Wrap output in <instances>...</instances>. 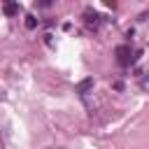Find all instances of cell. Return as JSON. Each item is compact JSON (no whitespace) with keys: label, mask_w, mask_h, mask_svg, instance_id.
<instances>
[{"label":"cell","mask_w":149,"mask_h":149,"mask_svg":"<svg viewBox=\"0 0 149 149\" xmlns=\"http://www.w3.org/2000/svg\"><path fill=\"white\" fill-rule=\"evenodd\" d=\"M133 61H135V56H130V47H128V44H121V47H116V63H119V65L128 68Z\"/></svg>","instance_id":"6da1fadb"},{"label":"cell","mask_w":149,"mask_h":149,"mask_svg":"<svg viewBox=\"0 0 149 149\" xmlns=\"http://www.w3.org/2000/svg\"><path fill=\"white\" fill-rule=\"evenodd\" d=\"M84 21H86V26H88V28H98V26L102 23V16H100L95 9H91V7H88V9H84Z\"/></svg>","instance_id":"7a4b0ae2"},{"label":"cell","mask_w":149,"mask_h":149,"mask_svg":"<svg viewBox=\"0 0 149 149\" xmlns=\"http://www.w3.org/2000/svg\"><path fill=\"white\" fill-rule=\"evenodd\" d=\"M91 88H93V79H91V77H86V79H81V81L77 84V93H79L81 98H86V95L91 93Z\"/></svg>","instance_id":"3957f363"},{"label":"cell","mask_w":149,"mask_h":149,"mask_svg":"<svg viewBox=\"0 0 149 149\" xmlns=\"http://www.w3.org/2000/svg\"><path fill=\"white\" fill-rule=\"evenodd\" d=\"M19 9H21V7H19V2H7V5L2 7V12H5L7 16H14V14H19Z\"/></svg>","instance_id":"277c9868"},{"label":"cell","mask_w":149,"mask_h":149,"mask_svg":"<svg viewBox=\"0 0 149 149\" xmlns=\"http://www.w3.org/2000/svg\"><path fill=\"white\" fill-rule=\"evenodd\" d=\"M140 88H142V91H147V93H149V70H147V72H142V74H140Z\"/></svg>","instance_id":"5b68a950"},{"label":"cell","mask_w":149,"mask_h":149,"mask_svg":"<svg viewBox=\"0 0 149 149\" xmlns=\"http://www.w3.org/2000/svg\"><path fill=\"white\" fill-rule=\"evenodd\" d=\"M35 26H37V19H35L33 14H30V16H26V28H28V30H33Z\"/></svg>","instance_id":"8992f818"}]
</instances>
